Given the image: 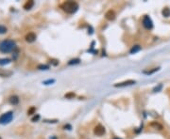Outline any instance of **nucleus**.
Returning <instances> with one entry per match:
<instances>
[{"instance_id":"1","label":"nucleus","mask_w":170,"mask_h":139,"mask_svg":"<svg viewBox=\"0 0 170 139\" xmlns=\"http://www.w3.org/2000/svg\"><path fill=\"white\" fill-rule=\"evenodd\" d=\"M61 8L66 13L72 14V13H75L78 9V4L77 2H75V1H66V2H64V3H62L61 5Z\"/></svg>"},{"instance_id":"2","label":"nucleus","mask_w":170,"mask_h":139,"mask_svg":"<svg viewBox=\"0 0 170 139\" xmlns=\"http://www.w3.org/2000/svg\"><path fill=\"white\" fill-rule=\"evenodd\" d=\"M16 48L15 41L12 40H5L0 43V51L2 53H9Z\"/></svg>"},{"instance_id":"3","label":"nucleus","mask_w":170,"mask_h":139,"mask_svg":"<svg viewBox=\"0 0 170 139\" xmlns=\"http://www.w3.org/2000/svg\"><path fill=\"white\" fill-rule=\"evenodd\" d=\"M13 113L12 111L7 112L5 114L1 115L0 116V124H8L9 123L10 121L13 120Z\"/></svg>"},{"instance_id":"4","label":"nucleus","mask_w":170,"mask_h":139,"mask_svg":"<svg viewBox=\"0 0 170 139\" xmlns=\"http://www.w3.org/2000/svg\"><path fill=\"white\" fill-rule=\"evenodd\" d=\"M143 25L145 26V28L146 29H152L153 27V22L150 19V17L148 15H145L143 18Z\"/></svg>"},{"instance_id":"5","label":"nucleus","mask_w":170,"mask_h":139,"mask_svg":"<svg viewBox=\"0 0 170 139\" xmlns=\"http://www.w3.org/2000/svg\"><path fill=\"white\" fill-rule=\"evenodd\" d=\"M94 133H95V134L97 136H101L103 135L104 133H105V128L102 126V125H97V126H96V128H95V130H94Z\"/></svg>"},{"instance_id":"6","label":"nucleus","mask_w":170,"mask_h":139,"mask_svg":"<svg viewBox=\"0 0 170 139\" xmlns=\"http://www.w3.org/2000/svg\"><path fill=\"white\" fill-rule=\"evenodd\" d=\"M136 82L134 80H128L125 81V82H122V83H118L115 84V87H127V86H131V85H134Z\"/></svg>"},{"instance_id":"7","label":"nucleus","mask_w":170,"mask_h":139,"mask_svg":"<svg viewBox=\"0 0 170 139\" xmlns=\"http://www.w3.org/2000/svg\"><path fill=\"white\" fill-rule=\"evenodd\" d=\"M36 35L34 34L33 32H30V33H28V34L26 35V40L28 41V42H33L36 40Z\"/></svg>"},{"instance_id":"8","label":"nucleus","mask_w":170,"mask_h":139,"mask_svg":"<svg viewBox=\"0 0 170 139\" xmlns=\"http://www.w3.org/2000/svg\"><path fill=\"white\" fill-rule=\"evenodd\" d=\"M105 17L107 20H109V21H114L115 19V12L114 11V10H109V11H107L105 14Z\"/></svg>"},{"instance_id":"9","label":"nucleus","mask_w":170,"mask_h":139,"mask_svg":"<svg viewBox=\"0 0 170 139\" xmlns=\"http://www.w3.org/2000/svg\"><path fill=\"white\" fill-rule=\"evenodd\" d=\"M9 102L10 104H13V105H16V104H18V102H19V98H18V96H10L9 97Z\"/></svg>"},{"instance_id":"10","label":"nucleus","mask_w":170,"mask_h":139,"mask_svg":"<svg viewBox=\"0 0 170 139\" xmlns=\"http://www.w3.org/2000/svg\"><path fill=\"white\" fill-rule=\"evenodd\" d=\"M12 74H13V71L0 70V76H2V77H8V76H10Z\"/></svg>"},{"instance_id":"11","label":"nucleus","mask_w":170,"mask_h":139,"mask_svg":"<svg viewBox=\"0 0 170 139\" xmlns=\"http://www.w3.org/2000/svg\"><path fill=\"white\" fill-rule=\"evenodd\" d=\"M34 5V2L32 1V0H29V1H27L26 2V4L24 5V9H27V10H28V9H30L32 7H33Z\"/></svg>"},{"instance_id":"12","label":"nucleus","mask_w":170,"mask_h":139,"mask_svg":"<svg viewBox=\"0 0 170 139\" xmlns=\"http://www.w3.org/2000/svg\"><path fill=\"white\" fill-rule=\"evenodd\" d=\"M162 13H163V16L164 17H169L170 16V9L169 8H164V9H163V11H162Z\"/></svg>"},{"instance_id":"13","label":"nucleus","mask_w":170,"mask_h":139,"mask_svg":"<svg viewBox=\"0 0 170 139\" xmlns=\"http://www.w3.org/2000/svg\"><path fill=\"white\" fill-rule=\"evenodd\" d=\"M140 50H141V46L140 45H135V46H133L130 49V54H136L137 52H139Z\"/></svg>"},{"instance_id":"14","label":"nucleus","mask_w":170,"mask_h":139,"mask_svg":"<svg viewBox=\"0 0 170 139\" xmlns=\"http://www.w3.org/2000/svg\"><path fill=\"white\" fill-rule=\"evenodd\" d=\"M10 59L9 58H0V65H7L10 63Z\"/></svg>"},{"instance_id":"15","label":"nucleus","mask_w":170,"mask_h":139,"mask_svg":"<svg viewBox=\"0 0 170 139\" xmlns=\"http://www.w3.org/2000/svg\"><path fill=\"white\" fill-rule=\"evenodd\" d=\"M151 127H154V128H156V129H158V130H162L163 129V126H162L160 123H158V122H156V121H154V122H152L151 124Z\"/></svg>"},{"instance_id":"16","label":"nucleus","mask_w":170,"mask_h":139,"mask_svg":"<svg viewBox=\"0 0 170 139\" xmlns=\"http://www.w3.org/2000/svg\"><path fill=\"white\" fill-rule=\"evenodd\" d=\"M81 62V59L76 58V59H71L70 61L68 62V65H75V64H78Z\"/></svg>"},{"instance_id":"17","label":"nucleus","mask_w":170,"mask_h":139,"mask_svg":"<svg viewBox=\"0 0 170 139\" xmlns=\"http://www.w3.org/2000/svg\"><path fill=\"white\" fill-rule=\"evenodd\" d=\"M160 70V68H155V69H153V70H151V71H144L143 72L145 74H152V73H154V72H156V71H158Z\"/></svg>"},{"instance_id":"18","label":"nucleus","mask_w":170,"mask_h":139,"mask_svg":"<svg viewBox=\"0 0 170 139\" xmlns=\"http://www.w3.org/2000/svg\"><path fill=\"white\" fill-rule=\"evenodd\" d=\"M35 112H36V108H35L34 106H31L30 108L28 110V115H33V114H35Z\"/></svg>"},{"instance_id":"19","label":"nucleus","mask_w":170,"mask_h":139,"mask_svg":"<svg viewBox=\"0 0 170 139\" xmlns=\"http://www.w3.org/2000/svg\"><path fill=\"white\" fill-rule=\"evenodd\" d=\"M75 93L74 92H69V93H67V94H65V98H66V99H72V98H74L75 97Z\"/></svg>"},{"instance_id":"20","label":"nucleus","mask_w":170,"mask_h":139,"mask_svg":"<svg viewBox=\"0 0 170 139\" xmlns=\"http://www.w3.org/2000/svg\"><path fill=\"white\" fill-rule=\"evenodd\" d=\"M7 31H8V29L6 26L0 25V34H5V33H7Z\"/></svg>"},{"instance_id":"21","label":"nucleus","mask_w":170,"mask_h":139,"mask_svg":"<svg viewBox=\"0 0 170 139\" xmlns=\"http://www.w3.org/2000/svg\"><path fill=\"white\" fill-rule=\"evenodd\" d=\"M38 69H39V70H42V71H43V70H48V69H49V66L48 65H39L38 66Z\"/></svg>"},{"instance_id":"22","label":"nucleus","mask_w":170,"mask_h":139,"mask_svg":"<svg viewBox=\"0 0 170 139\" xmlns=\"http://www.w3.org/2000/svg\"><path fill=\"white\" fill-rule=\"evenodd\" d=\"M162 87H163V85L160 84L158 87H155L154 88H153V91H154V92H158V91H160V90L162 89Z\"/></svg>"},{"instance_id":"23","label":"nucleus","mask_w":170,"mask_h":139,"mask_svg":"<svg viewBox=\"0 0 170 139\" xmlns=\"http://www.w3.org/2000/svg\"><path fill=\"white\" fill-rule=\"evenodd\" d=\"M40 119V116L39 115H35L32 118H31V121H33V122H36V121H38Z\"/></svg>"},{"instance_id":"24","label":"nucleus","mask_w":170,"mask_h":139,"mask_svg":"<svg viewBox=\"0 0 170 139\" xmlns=\"http://www.w3.org/2000/svg\"><path fill=\"white\" fill-rule=\"evenodd\" d=\"M54 82H55V80H54V79H52V80H47V81H44V82H43V84H44V85H49L50 83L52 84V83H54Z\"/></svg>"},{"instance_id":"25","label":"nucleus","mask_w":170,"mask_h":139,"mask_svg":"<svg viewBox=\"0 0 170 139\" xmlns=\"http://www.w3.org/2000/svg\"><path fill=\"white\" fill-rule=\"evenodd\" d=\"M50 62H52L53 64H54V65H58V64H59V61H58V60H55V59H50Z\"/></svg>"},{"instance_id":"26","label":"nucleus","mask_w":170,"mask_h":139,"mask_svg":"<svg viewBox=\"0 0 170 139\" xmlns=\"http://www.w3.org/2000/svg\"><path fill=\"white\" fill-rule=\"evenodd\" d=\"M115 139H120V138H115Z\"/></svg>"},{"instance_id":"27","label":"nucleus","mask_w":170,"mask_h":139,"mask_svg":"<svg viewBox=\"0 0 170 139\" xmlns=\"http://www.w3.org/2000/svg\"><path fill=\"white\" fill-rule=\"evenodd\" d=\"M0 139H1V138H0Z\"/></svg>"}]
</instances>
